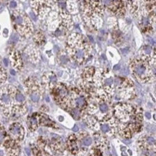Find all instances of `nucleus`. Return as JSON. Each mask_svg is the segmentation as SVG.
<instances>
[{
  "instance_id": "nucleus-1",
  "label": "nucleus",
  "mask_w": 156,
  "mask_h": 156,
  "mask_svg": "<svg viewBox=\"0 0 156 156\" xmlns=\"http://www.w3.org/2000/svg\"><path fill=\"white\" fill-rule=\"evenodd\" d=\"M66 50L73 61L81 64L89 57L91 47L85 37L80 34L73 33L68 40Z\"/></svg>"
},
{
  "instance_id": "nucleus-2",
  "label": "nucleus",
  "mask_w": 156,
  "mask_h": 156,
  "mask_svg": "<svg viewBox=\"0 0 156 156\" xmlns=\"http://www.w3.org/2000/svg\"><path fill=\"white\" fill-rule=\"evenodd\" d=\"M82 11L83 17L89 28L96 30L102 25L101 16L104 13V8L101 2L86 1L82 4Z\"/></svg>"
},
{
  "instance_id": "nucleus-3",
  "label": "nucleus",
  "mask_w": 156,
  "mask_h": 156,
  "mask_svg": "<svg viewBox=\"0 0 156 156\" xmlns=\"http://www.w3.org/2000/svg\"><path fill=\"white\" fill-rule=\"evenodd\" d=\"M131 71L137 80L142 83H147L152 80L153 77L152 69L150 66L149 57L143 55L135 58L129 64Z\"/></svg>"
},
{
  "instance_id": "nucleus-4",
  "label": "nucleus",
  "mask_w": 156,
  "mask_h": 156,
  "mask_svg": "<svg viewBox=\"0 0 156 156\" xmlns=\"http://www.w3.org/2000/svg\"><path fill=\"white\" fill-rule=\"evenodd\" d=\"M12 22L17 32L24 38H29L33 33V26L30 19L21 10L13 11L12 14Z\"/></svg>"
},
{
  "instance_id": "nucleus-5",
  "label": "nucleus",
  "mask_w": 156,
  "mask_h": 156,
  "mask_svg": "<svg viewBox=\"0 0 156 156\" xmlns=\"http://www.w3.org/2000/svg\"><path fill=\"white\" fill-rule=\"evenodd\" d=\"M18 90L11 85L6 86L0 89V107L4 109H7L14 104L15 96ZM16 100V99H15Z\"/></svg>"
},
{
  "instance_id": "nucleus-6",
  "label": "nucleus",
  "mask_w": 156,
  "mask_h": 156,
  "mask_svg": "<svg viewBox=\"0 0 156 156\" xmlns=\"http://www.w3.org/2000/svg\"><path fill=\"white\" fill-rule=\"evenodd\" d=\"M25 86L32 101L34 102H38L43 91L41 84L37 80L29 79L25 81Z\"/></svg>"
},
{
  "instance_id": "nucleus-7",
  "label": "nucleus",
  "mask_w": 156,
  "mask_h": 156,
  "mask_svg": "<svg viewBox=\"0 0 156 156\" xmlns=\"http://www.w3.org/2000/svg\"><path fill=\"white\" fill-rule=\"evenodd\" d=\"M32 3L35 12L40 19H44L47 14H50L54 2L51 1H35L32 2Z\"/></svg>"
},
{
  "instance_id": "nucleus-8",
  "label": "nucleus",
  "mask_w": 156,
  "mask_h": 156,
  "mask_svg": "<svg viewBox=\"0 0 156 156\" xmlns=\"http://www.w3.org/2000/svg\"><path fill=\"white\" fill-rule=\"evenodd\" d=\"M52 94L58 101H63L68 96V90L63 84H55L52 88Z\"/></svg>"
},
{
  "instance_id": "nucleus-9",
  "label": "nucleus",
  "mask_w": 156,
  "mask_h": 156,
  "mask_svg": "<svg viewBox=\"0 0 156 156\" xmlns=\"http://www.w3.org/2000/svg\"><path fill=\"white\" fill-rule=\"evenodd\" d=\"M17 154V148L13 140L5 141L3 148H0V156H16Z\"/></svg>"
},
{
  "instance_id": "nucleus-10",
  "label": "nucleus",
  "mask_w": 156,
  "mask_h": 156,
  "mask_svg": "<svg viewBox=\"0 0 156 156\" xmlns=\"http://www.w3.org/2000/svg\"><path fill=\"white\" fill-rule=\"evenodd\" d=\"M111 4H107L108 8L112 13L117 16H123L125 13V8L124 2L122 1H114L110 2Z\"/></svg>"
},
{
  "instance_id": "nucleus-11",
  "label": "nucleus",
  "mask_w": 156,
  "mask_h": 156,
  "mask_svg": "<svg viewBox=\"0 0 156 156\" xmlns=\"http://www.w3.org/2000/svg\"><path fill=\"white\" fill-rule=\"evenodd\" d=\"M10 133L16 140H22L24 137V129L19 123H14L10 126Z\"/></svg>"
},
{
  "instance_id": "nucleus-12",
  "label": "nucleus",
  "mask_w": 156,
  "mask_h": 156,
  "mask_svg": "<svg viewBox=\"0 0 156 156\" xmlns=\"http://www.w3.org/2000/svg\"><path fill=\"white\" fill-rule=\"evenodd\" d=\"M11 60H12V64L16 70L20 71L22 68L23 63L19 52L13 51L11 55Z\"/></svg>"
},
{
  "instance_id": "nucleus-13",
  "label": "nucleus",
  "mask_w": 156,
  "mask_h": 156,
  "mask_svg": "<svg viewBox=\"0 0 156 156\" xmlns=\"http://www.w3.org/2000/svg\"><path fill=\"white\" fill-rule=\"evenodd\" d=\"M25 53L28 55L27 56L30 58V61H32V62H37V59L38 60L39 53L36 50L35 48L31 47V46L28 47L25 50Z\"/></svg>"
},
{
  "instance_id": "nucleus-14",
  "label": "nucleus",
  "mask_w": 156,
  "mask_h": 156,
  "mask_svg": "<svg viewBox=\"0 0 156 156\" xmlns=\"http://www.w3.org/2000/svg\"><path fill=\"white\" fill-rule=\"evenodd\" d=\"M35 42L36 43H38V45H43L44 42H45V37L43 34L40 32H38V33H36V35H35Z\"/></svg>"
},
{
  "instance_id": "nucleus-15",
  "label": "nucleus",
  "mask_w": 156,
  "mask_h": 156,
  "mask_svg": "<svg viewBox=\"0 0 156 156\" xmlns=\"http://www.w3.org/2000/svg\"><path fill=\"white\" fill-rule=\"evenodd\" d=\"M29 127L33 130L36 129L38 127V120L35 117H32L29 119Z\"/></svg>"
},
{
  "instance_id": "nucleus-16",
  "label": "nucleus",
  "mask_w": 156,
  "mask_h": 156,
  "mask_svg": "<svg viewBox=\"0 0 156 156\" xmlns=\"http://www.w3.org/2000/svg\"><path fill=\"white\" fill-rule=\"evenodd\" d=\"M7 75L5 69L0 65V84L5 83V81L7 79Z\"/></svg>"
},
{
  "instance_id": "nucleus-17",
  "label": "nucleus",
  "mask_w": 156,
  "mask_h": 156,
  "mask_svg": "<svg viewBox=\"0 0 156 156\" xmlns=\"http://www.w3.org/2000/svg\"><path fill=\"white\" fill-rule=\"evenodd\" d=\"M76 103L79 107H83L86 104L85 99L83 96H79L77 97L76 99Z\"/></svg>"
},
{
  "instance_id": "nucleus-18",
  "label": "nucleus",
  "mask_w": 156,
  "mask_h": 156,
  "mask_svg": "<svg viewBox=\"0 0 156 156\" xmlns=\"http://www.w3.org/2000/svg\"><path fill=\"white\" fill-rule=\"evenodd\" d=\"M15 99H16V101H17V102H19V103H22V102L24 101L25 99H24V96L19 91H18L17 92V94H16V96H15Z\"/></svg>"
},
{
  "instance_id": "nucleus-19",
  "label": "nucleus",
  "mask_w": 156,
  "mask_h": 156,
  "mask_svg": "<svg viewBox=\"0 0 156 156\" xmlns=\"http://www.w3.org/2000/svg\"><path fill=\"white\" fill-rule=\"evenodd\" d=\"M72 114H73V117L76 119H78L80 117V111L79 109H77V108H75V109H73L72 111Z\"/></svg>"
},
{
  "instance_id": "nucleus-20",
  "label": "nucleus",
  "mask_w": 156,
  "mask_h": 156,
  "mask_svg": "<svg viewBox=\"0 0 156 156\" xmlns=\"http://www.w3.org/2000/svg\"><path fill=\"white\" fill-rule=\"evenodd\" d=\"M5 138V131L4 129L0 127V145L2 144Z\"/></svg>"
},
{
  "instance_id": "nucleus-21",
  "label": "nucleus",
  "mask_w": 156,
  "mask_h": 156,
  "mask_svg": "<svg viewBox=\"0 0 156 156\" xmlns=\"http://www.w3.org/2000/svg\"><path fill=\"white\" fill-rule=\"evenodd\" d=\"M82 142H83V144H84V145H86V146H89V145H90L92 143V139L90 137H85V138L83 140Z\"/></svg>"
},
{
  "instance_id": "nucleus-22",
  "label": "nucleus",
  "mask_w": 156,
  "mask_h": 156,
  "mask_svg": "<svg viewBox=\"0 0 156 156\" xmlns=\"http://www.w3.org/2000/svg\"><path fill=\"white\" fill-rule=\"evenodd\" d=\"M143 50L145 51V56H148L149 55H150V54H151L152 48L150 47V46L146 45V46H145V47H144V48H143Z\"/></svg>"
},
{
  "instance_id": "nucleus-23",
  "label": "nucleus",
  "mask_w": 156,
  "mask_h": 156,
  "mask_svg": "<svg viewBox=\"0 0 156 156\" xmlns=\"http://www.w3.org/2000/svg\"><path fill=\"white\" fill-rule=\"evenodd\" d=\"M101 131L103 132V133H108L109 130H110V127H109V126L108 125V124H102L101 125Z\"/></svg>"
},
{
  "instance_id": "nucleus-24",
  "label": "nucleus",
  "mask_w": 156,
  "mask_h": 156,
  "mask_svg": "<svg viewBox=\"0 0 156 156\" xmlns=\"http://www.w3.org/2000/svg\"><path fill=\"white\" fill-rule=\"evenodd\" d=\"M18 40H19V38H18V36H17V34L14 33L12 35L11 39H10V41H11V42H12L13 43H16L18 41Z\"/></svg>"
},
{
  "instance_id": "nucleus-25",
  "label": "nucleus",
  "mask_w": 156,
  "mask_h": 156,
  "mask_svg": "<svg viewBox=\"0 0 156 156\" xmlns=\"http://www.w3.org/2000/svg\"><path fill=\"white\" fill-rule=\"evenodd\" d=\"M147 144H149L150 145H155V139L153 137H148L147 138Z\"/></svg>"
},
{
  "instance_id": "nucleus-26",
  "label": "nucleus",
  "mask_w": 156,
  "mask_h": 156,
  "mask_svg": "<svg viewBox=\"0 0 156 156\" xmlns=\"http://www.w3.org/2000/svg\"><path fill=\"white\" fill-rule=\"evenodd\" d=\"M100 110L103 112V113H105L107 112L108 110V106L106 104H102L100 105Z\"/></svg>"
},
{
  "instance_id": "nucleus-27",
  "label": "nucleus",
  "mask_w": 156,
  "mask_h": 156,
  "mask_svg": "<svg viewBox=\"0 0 156 156\" xmlns=\"http://www.w3.org/2000/svg\"><path fill=\"white\" fill-rule=\"evenodd\" d=\"M144 153H145V155L147 156H155V154L154 152L148 150H145V151H144Z\"/></svg>"
},
{
  "instance_id": "nucleus-28",
  "label": "nucleus",
  "mask_w": 156,
  "mask_h": 156,
  "mask_svg": "<svg viewBox=\"0 0 156 156\" xmlns=\"http://www.w3.org/2000/svg\"><path fill=\"white\" fill-rule=\"evenodd\" d=\"M10 7L11 8H14V7H16V6H17V3H16V2H14V1H12V2H10Z\"/></svg>"
},
{
  "instance_id": "nucleus-29",
  "label": "nucleus",
  "mask_w": 156,
  "mask_h": 156,
  "mask_svg": "<svg viewBox=\"0 0 156 156\" xmlns=\"http://www.w3.org/2000/svg\"><path fill=\"white\" fill-rule=\"evenodd\" d=\"M73 132H78L79 131V127L77 125H75L73 128Z\"/></svg>"
},
{
  "instance_id": "nucleus-30",
  "label": "nucleus",
  "mask_w": 156,
  "mask_h": 156,
  "mask_svg": "<svg viewBox=\"0 0 156 156\" xmlns=\"http://www.w3.org/2000/svg\"><path fill=\"white\" fill-rule=\"evenodd\" d=\"M145 116H146V117L147 119L151 118V115H150V114L149 113V112H147V113L145 114Z\"/></svg>"
},
{
  "instance_id": "nucleus-31",
  "label": "nucleus",
  "mask_w": 156,
  "mask_h": 156,
  "mask_svg": "<svg viewBox=\"0 0 156 156\" xmlns=\"http://www.w3.org/2000/svg\"><path fill=\"white\" fill-rule=\"evenodd\" d=\"M30 14H31V17H32L33 18L34 20H36V17L35 16V14H34L33 13H32V12L30 13Z\"/></svg>"
},
{
  "instance_id": "nucleus-32",
  "label": "nucleus",
  "mask_w": 156,
  "mask_h": 156,
  "mask_svg": "<svg viewBox=\"0 0 156 156\" xmlns=\"http://www.w3.org/2000/svg\"><path fill=\"white\" fill-rule=\"evenodd\" d=\"M4 62H5V66H7L8 64H7V59H4Z\"/></svg>"
},
{
  "instance_id": "nucleus-33",
  "label": "nucleus",
  "mask_w": 156,
  "mask_h": 156,
  "mask_svg": "<svg viewBox=\"0 0 156 156\" xmlns=\"http://www.w3.org/2000/svg\"><path fill=\"white\" fill-rule=\"evenodd\" d=\"M10 71H11V73H12V75H14V74H15V72H14V70H11Z\"/></svg>"
},
{
  "instance_id": "nucleus-34",
  "label": "nucleus",
  "mask_w": 156,
  "mask_h": 156,
  "mask_svg": "<svg viewBox=\"0 0 156 156\" xmlns=\"http://www.w3.org/2000/svg\"><path fill=\"white\" fill-rule=\"evenodd\" d=\"M25 150H26V152H27V153H28V155H30V151H29L28 149H26Z\"/></svg>"
},
{
  "instance_id": "nucleus-35",
  "label": "nucleus",
  "mask_w": 156,
  "mask_h": 156,
  "mask_svg": "<svg viewBox=\"0 0 156 156\" xmlns=\"http://www.w3.org/2000/svg\"><path fill=\"white\" fill-rule=\"evenodd\" d=\"M0 65H1V62H0Z\"/></svg>"
}]
</instances>
